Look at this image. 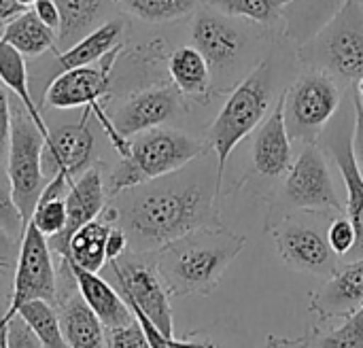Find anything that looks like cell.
<instances>
[{
  "label": "cell",
  "mask_w": 363,
  "mask_h": 348,
  "mask_svg": "<svg viewBox=\"0 0 363 348\" xmlns=\"http://www.w3.org/2000/svg\"><path fill=\"white\" fill-rule=\"evenodd\" d=\"M185 168L117 193V225L125 232L132 251L153 253L198 228L223 223L219 174Z\"/></svg>",
  "instance_id": "obj_1"
},
{
  "label": "cell",
  "mask_w": 363,
  "mask_h": 348,
  "mask_svg": "<svg viewBox=\"0 0 363 348\" xmlns=\"http://www.w3.org/2000/svg\"><path fill=\"white\" fill-rule=\"evenodd\" d=\"M245 247L247 236L223 223L204 225L153 251V259L170 296H211Z\"/></svg>",
  "instance_id": "obj_2"
},
{
  "label": "cell",
  "mask_w": 363,
  "mask_h": 348,
  "mask_svg": "<svg viewBox=\"0 0 363 348\" xmlns=\"http://www.w3.org/2000/svg\"><path fill=\"white\" fill-rule=\"evenodd\" d=\"M274 70L270 60H262L236 87H232L223 108L206 132V142L217 159V174L223 183L232 151L262 125L272 102Z\"/></svg>",
  "instance_id": "obj_3"
},
{
  "label": "cell",
  "mask_w": 363,
  "mask_h": 348,
  "mask_svg": "<svg viewBox=\"0 0 363 348\" xmlns=\"http://www.w3.org/2000/svg\"><path fill=\"white\" fill-rule=\"evenodd\" d=\"M204 153V142L166 128H153L130 138V151L119 159L108 179V193L117 196L153 179L189 166Z\"/></svg>",
  "instance_id": "obj_4"
},
{
  "label": "cell",
  "mask_w": 363,
  "mask_h": 348,
  "mask_svg": "<svg viewBox=\"0 0 363 348\" xmlns=\"http://www.w3.org/2000/svg\"><path fill=\"white\" fill-rule=\"evenodd\" d=\"M304 66L357 83L363 77V4L345 0L336 15L298 49Z\"/></svg>",
  "instance_id": "obj_5"
},
{
  "label": "cell",
  "mask_w": 363,
  "mask_h": 348,
  "mask_svg": "<svg viewBox=\"0 0 363 348\" xmlns=\"http://www.w3.org/2000/svg\"><path fill=\"white\" fill-rule=\"evenodd\" d=\"M330 221V213L323 211H296L270 223L266 232L272 234L281 259L291 270L330 279L340 268V257L328 240Z\"/></svg>",
  "instance_id": "obj_6"
},
{
  "label": "cell",
  "mask_w": 363,
  "mask_h": 348,
  "mask_svg": "<svg viewBox=\"0 0 363 348\" xmlns=\"http://www.w3.org/2000/svg\"><path fill=\"white\" fill-rule=\"evenodd\" d=\"M296 211H323V213H345L323 149L317 142H308L300 157L291 164L285 174V183L277 202H272L266 228L281 217Z\"/></svg>",
  "instance_id": "obj_7"
},
{
  "label": "cell",
  "mask_w": 363,
  "mask_h": 348,
  "mask_svg": "<svg viewBox=\"0 0 363 348\" xmlns=\"http://www.w3.org/2000/svg\"><path fill=\"white\" fill-rule=\"evenodd\" d=\"M113 279V287L121 293L130 308H138L151 323L164 334L174 336L172 308L168 289L155 268L153 253H123L117 259L106 262Z\"/></svg>",
  "instance_id": "obj_8"
},
{
  "label": "cell",
  "mask_w": 363,
  "mask_h": 348,
  "mask_svg": "<svg viewBox=\"0 0 363 348\" xmlns=\"http://www.w3.org/2000/svg\"><path fill=\"white\" fill-rule=\"evenodd\" d=\"M281 98L289 136L308 145L317 142L338 111L340 87L332 74L311 68L289 89H285Z\"/></svg>",
  "instance_id": "obj_9"
},
{
  "label": "cell",
  "mask_w": 363,
  "mask_h": 348,
  "mask_svg": "<svg viewBox=\"0 0 363 348\" xmlns=\"http://www.w3.org/2000/svg\"><path fill=\"white\" fill-rule=\"evenodd\" d=\"M43 145L45 134L38 130L30 113L19 104L13 108V125H11V145L6 157V172L13 185L15 204L28 225L36 202L45 189V172H43Z\"/></svg>",
  "instance_id": "obj_10"
},
{
  "label": "cell",
  "mask_w": 363,
  "mask_h": 348,
  "mask_svg": "<svg viewBox=\"0 0 363 348\" xmlns=\"http://www.w3.org/2000/svg\"><path fill=\"white\" fill-rule=\"evenodd\" d=\"M55 296L57 283L49 240L38 232L34 223H28L21 234L17 270L13 279V296L9 308L4 310V321H11L21 304L32 300H47L53 304Z\"/></svg>",
  "instance_id": "obj_11"
},
{
  "label": "cell",
  "mask_w": 363,
  "mask_h": 348,
  "mask_svg": "<svg viewBox=\"0 0 363 348\" xmlns=\"http://www.w3.org/2000/svg\"><path fill=\"white\" fill-rule=\"evenodd\" d=\"M121 45H117L111 53H106L100 62L89 66H79L70 70H62L49 85L45 94V102L51 108H100L102 98L111 89L113 64L117 60Z\"/></svg>",
  "instance_id": "obj_12"
},
{
  "label": "cell",
  "mask_w": 363,
  "mask_h": 348,
  "mask_svg": "<svg viewBox=\"0 0 363 348\" xmlns=\"http://www.w3.org/2000/svg\"><path fill=\"white\" fill-rule=\"evenodd\" d=\"M191 40L206 57L211 72H217L223 79L240 66L247 49L245 32L217 9H202L196 15Z\"/></svg>",
  "instance_id": "obj_13"
},
{
  "label": "cell",
  "mask_w": 363,
  "mask_h": 348,
  "mask_svg": "<svg viewBox=\"0 0 363 348\" xmlns=\"http://www.w3.org/2000/svg\"><path fill=\"white\" fill-rule=\"evenodd\" d=\"M91 108H83V117L77 123L60 125L49 132L43 145V172L47 179L64 174L70 183L85 172L94 153V134L89 130Z\"/></svg>",
  "instance_id": "obj_14"
},
{
  "label": "cell",
  "mask_w": 363,
  "mask_h": 348,
  "mask_svg": "<svg viewBox=\"0 0 363 348\" xmlns=\"http://www.w3.org/2000/svg\"><path fill=\"white\" fill-rule=\"evenodd\" d=\"M183 94L177 87H149L130 96L113 117L117 132L125 138L140 132L160 128L164 121L174 117L183 104Z\"/></svg>",
  "instance_id": "obj_15"
},
{
  "label": "cell",
  "mask_w": 363,
  "mask_h": 348,
  "mask_svg": "<svg viewBox=\"0 0 363 348\" xmlns=\"http://www.w3.org/2000/svg\"><path fill=\"white\" fill-rule=\"evenodd\" d=\"M106 202V189L102 181V172L98 168H87L81 172V176L68 187L66 193V228L62 234L49 238V247L62 257H68V242L77 230H81L85 223L98 219L104 211Z\"/></svg>",
  "instance_id": "obj_16"
},
{
  "label": "cell",
  "mask_w": 363,
  "mask_h": 348,
  "mask_svg": "<svg viewBox=\"0 0 363 348\" xmlns=\"http://www.w3.org/2000/svg\"><path fill=\"white\" fill-rule=\"evenodd\" d=\"M363 304V259L342 264L311 298V310L328 319H345Z\"/></svg>",
  "instance_id": "obj_17"
},
{
  "label": "cell",
  "mask_w": 363,
  "mask_h": 348,
  "mask_svg": "<svg viewBox=\"0 0 363 348\" xmlns=\"http://www.w3.org/2000/svg\"><path fill=\"white\" fill-rule=\"evenodd\" d=\"M253 170L266 179H281L289 172L291 157V136L287 132L283 98H279L277 106L268 115V119L259 125L253 140Z\"/></svg>",
  "instance_id": "obj_18"
},
{
  "label": "cell",
  "mask_w": 363,
  "mask_h": 348,
  "mask_svg": "<svg viewBox=\"0 0 363 348\" xmlns=\"http://www.w3.org/2000/svg\"><path fill=\"white\" fill-rule=\"evenodd\" d=\"M64 264H66V268H68V272L77 285V291L87 302V306L96 313V317L102 321V325L106 330L121 327V325L136 321L132 308L125 304L121 293L106 279H102L98 272L83 270L68 259H64Z\"/></svg>",
  "instance_id": "obj_19"
},
{
  "label": "cell",
  "mask_w": 363,
  "mask_h": 348,
  "mask_svg": "<svg viewBox=\"0 0 363 348\" xmlns=\"http://www.w3.org/2000/svg\"><path fill=\"white\" fill-rule=\"evenodd\" d=\"M330 151L336 159V166L342 174L345 187H347V217L351 219L355 228V245L345 255L347 262L363 259V176L355 164L353 145L347 136H334L330 142Z\"/></svg>",
  "instance_id": "obj_20"
},
{
  "label": "cell",
  "mask_w": 363,
  "mask_h": 348,
  "mask_svg": "<svg viewBox=\"0 0 363 348\" xmlns=\"http://www.w3.org/2000/svg\"><path fill=\"white\" fill-rule=\"evenodd\" d=\"M113 225H117V208L104 206L100 219L85 223L72 234L66 259L87 272H100L106 266V236Z\"/></svg>",
  "instance_id": "obj_21"
},
{
  "label": "cell",
  "mask_w": 363,
  "mask_h": 348,
  "mask_svg": "<svg viewBox=\"0 0 363 348\" xmlns=\"http://www.w3.org/2000/svg\"><path fill=\"white\" fill-rule=\"evenodd\" d=\"M62 334L68 348H108L106 327L87 306L81 293L70 296L62 302L60 308Z\"/></svg>",
  "instance_id": "obj_22"
},
{
  "label": "cell",
  "mask_w": 363,
  "mask_h": 348,
  "mask_svg": "<svg viewBox=\"0 0 363 348\" xmlns=\"http://www.w3.org/2000/svg\"><path fill=\"white\" fill-rule=\"evenodd\" d=\"M168 72L174 87L198 102H206L213 91V72L206 57L191 45L177 49L168 60Z\"/></svg>",
  "instance_id": "obj_23"
},
{
  "label": "cell",
  "mask_w": 363,
  "mask_h": 348,
  "mask_svg": "<svg viewBox=\"0 0 363 348\" xmlns=\"http://www.w3.org/2000/svg\"><path fill=\"white\" fill-rule=\"evenodd\" d=\"M55 34L49 26H45L32 9L23 11L15 19H11L2 30V40L15 47L23 57H36L49 51L55 43Z\"/></svg>",
  "instance_id": "obj_24"
},
{
  "label": "cell",
  "mask_w": 363,
  "mask_h": 348,
  "mask_svg": "<svg viewBox=\"0 0 363 348\" xmlns=\"http://www.w3.org/2000/svg\"><path fill=\"white\" fill-rule=\"evenodd\" d=\"M0 83L15 94V98L19 100V104L30 113V117L34 119V123L38 125V130L47 138L51 130L47 128V123H45L38 106L34 104V98H32V91H30V83H28L26 60H23V55L15 47H11L2 38H0Z\"/></svg>",
  "instance_id": "obj_25"
},
{
  "label": "cell",
  "mask_w": 363,
  "mask_h": 348,
  "mask_svg": "<svg viewBox=\"0 0 363 348\" xmlns=\"http://www.w3.org/2000/svg\"><path fill=\"white\" fill-rule=\"evenodd\" d=\"M121 36V23L119 21H106L91 32H87L83 38H79L68 51L57 55V62L62 70L79 68V66H89L100 62L106 53H111L119 43Z\"/></svg>",
  "instance_id": "obj_26"
},
{
  "label": "cell",
  "mask_w": 363,
  "mask_h": 348,
  "mask_svg": "<svg viewBox=\"0 0 363 348\" xmlns=\"http://www.w3.org/2000/svg\"><path fill=\"white\" fill-rule=\"evenodd\" d=\"M70 185L72 183L64 174H55L49 179L36 202L30 223H34L38 232L47 236V240L62 234L66 228V193Z\"/></svg>",
  "instance_id": "obj_27"
},
{
  "label": "cell",
  "mask_w": 363,
  "mask_h": 348,
  "mask_svg": "<svg viewBox=\"0 0 363 348\" xmlns=\"http://www.w3.org/2000/svg\"><path fill=\"white\" fill-rule=\"evenodd\" d=\"M17 317H21L28 323V327L40 340L43 348H68L64 334H62L60 315L53 310L51 302H47V300L26 302L19 306Z\"/></svg>",
  "instance_id": "obj_28"
},
{
  "label": "cell",
  "mask_w": 363,
  "mask_h": 348,
  "mask_svg": "<svg viewBox=\"0 0 363 348\" xmlns=\"http://www.w3.org/2000/svg\"><path fill=\"white\" fill-rule=\"evenodd\" d=\"M62 23L57 36L62 40H72V45L83 38L87 32H91L94 21L98 19L104 0H55Z\"/></svg>",
  "instance_id": "obj_29"
},
{
  "label": "cell",
  "mask_w": 363,
  "mask_h": 348,
  "mask_svg": "<svg viewBox=\"0 0 363 348\" xmlns=\"http://www.w3.org/2000/svg\"><path fill=\"white\" fill-rule=\"evenodd\" d=\"M213 9L221 11L228 17H240L255 23H272L277 21L285 6L294 0H208Z\"/></svg>",
  "instance_id": "obj_30"
},
{
  "label": "cell",
  "mask_w": 363,
  "mask_h": 348,
  "mask_svg": "<svg viewBox=\"0 0 363 348\" xmlns=\"http://www.w3.org/2000/svg\"><path fill=\"white\" fill-rule=\"evenodd\" d=\"M128 13L145 21H172L196 11L204 0H117Z\"/></svg>",
  "instance_id": "obj_31"
},
{
  "label": "cell",
  "mask_w": 363,
  "mask_h": 348,
  "mask_svg": "<svg viewBox=\"0 0 363 348\" xmlns=\"http://www.w3.org/2000/svg\"><path fill=\"white\" fill-rule=\"evenodd\" d=\"M311 348H363V304L325 334L313 330Z\"/></svg>",
  "instance_id": "obj_32"
},
{
  "label": "cell",
  "mask_w": 363,
  "mask_h": 348,
  "mask_svg": "<svg viewBox=\"0 0 363 348\" xmlns=\"http://www.w3.org/2000/svg\"><path fill=\"white\" fill-rule=\"evenodd\" d=\"M0 228L11 236H21L23 230H26V223H23V217L15 204V198H13V185H11V179H9V172L0 168Z\"/></svg>",
  "instance_id": "obj_33"
},
{
  "label": "cell",
  "mask_w": 363,
  "mask_h": 348,
  "mask_svg": "<svg viewBox=\"0 0 363 348\" xmlns=\"http://www.w3.org/2000/svg\"><path fill=\"white\" fill-rule=\"evenodd\" d=\"M132 313H134V317L138 319L140 327L145 330V336H147L151 348H219L215 342H211V340H177L174 336H172V338H170V336H164V334L151 323V319H147L138 308H132Z\"/></svg>",
  "instance_id": "obj_34"
},
{
  "label": "cell",
  "mask_w": 363,
  "mask_h": 348,
  "mask_svg": "<svg viewBox=\"0 0 363 348\" xmlns=\"http://www.w3.org/2000/svg\"><path fill=\"white\" fill-rule=\"evenodd\" d=\"M328 240H330L332 251L338 257L349 255V251L353 249V245H355V228H353L351 219L345 213L330 221V225H328Z\"/></svg>",
  "instance_id": "obj_35"
},
{
  "label": "cell",
  "mask_w": 363,
  "mask_h": 348,
  "mask_svg": "<svg viewBox=\"0 0 363 348\" xmlns=\"http://www.w3.org/2000/svg\"><path fill=\"white\" fill-rule=\"evenodd\" d=\"M106 340H108V348H151L138 319L128 325L108 330Z\"/></svg>",
  "instance_id": "obj_36"
},
{
  "label": "cell",
  "mask_w": 363,
  "mask_h": 348,
  "mask_svg": "<svg viewBox=\"0 0 363 348\" xmlns=\"http://www.w3.org/2000/svg\"><path fill=\"white\" fill-rule=\"evenodd\" d=\"M6 340H9V348H43L40 340L34 336V332L28 327V323L17 315L9 321Z\"/></svg>",
  "instance_id": "obj_37"
},
{
  "label": "cell",
  "mask_w": 363,
  "mask_h": 348,
  "mask_svg": "<svg viewBox=\"0 0 363 348\" xmlns=\"http://www.w3.org/2000/svg\"><path fill=\"white\" fill-rule=\"evenodd\" d=\"M11 125H13V108L6 96L4 85L0 83V166L9 157V145H11Z\"/></svg>",
  "instance_id": "obj_38"
},
{
  "label": "cell",
  "mask_w": 363,
  "mask_h": 348,
  "mask_svg": "<svg viewBox=\"0 0 363 348\" xmlns=\"http://www.w3.org/2000/svg\"><path fill=\"white\" fill-rule=\"evenodd\" d=\"M353 108H355V125H353V136H351V145H353V155H355V164L359 168L363 176V106L359 96H353Z\"/></svg>",
  "instance_id": "obj_39"
},
{
  "label": "cell",
  "mask_w": 363,
  "mask_h": 348,
  "mask_svg": "<svg viewBox=\"0 0 363 348\" xmlns=\"http://www.w3.org/2000/svg\"><path fill=\"white\" fill-rule=\"evenodd\" d=\"M32 11L36 13V17L49 26L53 32H60V23H62V15H60V9H57V2L55 0H36Z\"/></svg>",
  "instance_id": "obj_40"
},
{
  "label": "cell",
  "mask_w": 363,
  "mask_h": 348,
  "mask_svg": "<svg viewBox=\"0 0 363 348\" xmlns=\"http://www.w3.org/2000/svg\"><path fill=\"white\" fill-rule=\"evenodd\" d=\"M128 249H130V242H128L125 232L119 225H113L106 236V262L121 257Z\"/></svg>",
  "instance_id": "obj_41"
},
{
  "label": "cell",
  "mask_w": 363,
  "mask_h": 348,
  "mask_svg": "<svg viewBox=\"0 0 363 348\" xmlns=\"http://www.w3.org/2000/svg\"><path fill=\"white\" fill-rule=\"evenodd\" d=\"M313 334L304 338H281V336H268V342L264 348H311Z\"/></svg>",
  "instance_id": "obj_42"
},
{
  "label": "cell",
  "mask_w": 363,
  "mask_h": 348,
  "mask_svg": "<svg viewBox=\"0 0 363 348\" xmlns=\"http://www.w3.org/2000/svg\"><path fill=\"white\" fill-rule=\"evenodd\" d=\"M26 9L17 0H0V26H6L11 19L21 15Z\"/></svg>",
  "instance_id": "obj_43"
},
{
  "label": "cell",
  "mask_w": 363,
  "mask_h": 348,
  "mask_svg": "<svg viewBox=\"0 0 363 348\" xmlns=\"http://www.w3.org/2000/svg\"><path fill=\"white\" fill-rule=\"evenodd\" d=\"M11 249H13V245H11V236L0 228V255H2V259L11 253Z\"/></svg>",
  "instance_id": "obj_44"
},
{
  "label": "cell",
  "mask_w": 363,
  "mask_h": 348,
  "mask_svg": "<svg viewBox=\"0 0 363 348\" xmlns=\"http://www.w3.org/2000/svg\"><path fill=\"white\" fill-rule=\"evenodd\" d=\"M6 334H9V321H4V313H0V348H9Z\"/></svg>",
  "instance_id": "obj_45"
},
{
  "label": "cell",
  "mask_w": 363,
  "mask_h": 348,
  "mask_svg": "<svg viewBox=\"0 0 363 348\" xmlns=\"http://www.w3.org/2000/svg\"><path fill=\"white\" fill-rule=\"evenodd\" d=\"M355 85H357L355 94H357V96H359V98L363 100V77H359V79H357V83H355Z\"/></svg>",
  "instance_id": "obj_46"
},
{
  "label": "cell",
  "mask_w": 363,
  "mask_h": 348,
  "mask_svg": "<svg viewBox=\"0 0 363 348\" xmlns=\"http://www.w3.org/2000/svg\"><path fill=\"white\" fill-rule=\"evenodd\" d=\"M17 2L28 11V9H32V6H34V2H36V0H17Z\"/></svg>",
  "instance_id": "obj_47"
},
{
  "label": "cell",
  "mask_w": 363,
  "mask_h": 348,
  "mask_svg": "<svg viewBox=\"0 0 363 348\" xmlns=\"http://www.w3.org/2000/svg\"><path fill=\"white\" fill-rule=\"evenodd\" d=\"M4 266V259H2V255H0V268Z\"/></svg>",
  "instance_id": "obj_48"
},
{
  "label": "cell",
  "mask_w": 363,
  "mask_h": 348,
  "mask_svg": "<svg viewBox=\"0 0 363 348\" xmlns=\"http://www.w3.org/2000/svg\"><path fill=\"white\" fill-rule=\"evenodd\" d=\"M359 100H362V98H359ZM362 106H363V100H362Z\"/></svg>",
  "instance_id": "obj_49"
},
{
  "label": "cell",
  "mask_w": 363,
  "mask_h": 348,
  "mask_svg": "<svg viewBox=\"0 0 363 348\" xmlns=\"http://www.w3.org/2000/svg\"><path fill=\"white\" fill-rule=\"evenodd\" d=\"M359 2H362V4H363V0H359Z\"/></svg>",
  "instance_id": "obj_50"
}]
</instances>
